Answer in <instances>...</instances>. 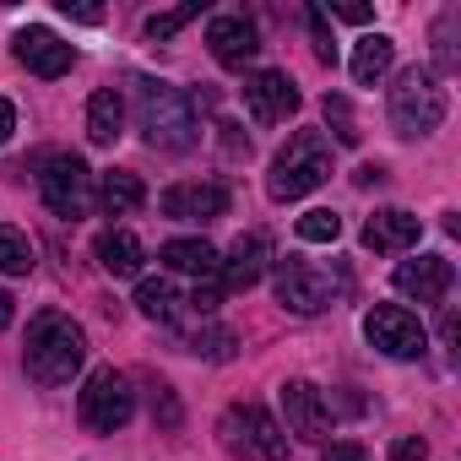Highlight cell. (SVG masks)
<instances>
[{
	"instance_id": "obj_28",
	"label": "cell",
	"mask_w": 461,
	"mask_h": 461,
	"mask_svg": "<svg viewBox=\"0 0 461 461\" xmlns=\"http://www.w3.org/2000/svg\"><path fill=\"white\" fill-rule=\"evenodd\" d=\"M201 17V6H195V0H190V6H174V12H158V17H147V39L152 44H168L185 23H195Z\"/></svg>"
},
{
	"instance_id": "obj_13",
	"label": "cell",
	"mask_w": 461,
	"mask_h": 461,
	"mask_svg": "<svg viewBox=\"0 0 461 461\" xmlns=\"http://www.w3.org/2000/svg\"><path fill=\"white\" fill-rule=\"evenodd\" d=\"M267 261H272L267 234H240L234 250H228V261H217V272H212L217 294H250L267 277Z\"/></svg>"
},
{
	"instance_id": "obj_6",
	"label": "cell",
	"mask_w": 461,
	"mask_h": 461,
	"mask_svg": "<svg viewBox=\"0 0 461 461\" xmlns=\"http://www.w3.org/2000/svg\"><path fill=\"white\" fill-rule=\"evenodd\" d=\"M217 434H222V450L240 461H288V434L261 402H234L222 412Z\"/></svg>"
},
{
	"instance_id": "obj_11",
	"label": "cell",
	"mask_w": 461,
	"mask_h": 461,
	"mask_svg": "<svg viewBox=\"0 0 461 461\" xmlns=\"http://www.w3.org/2000/svg\"><path fill=\"white\" fill-rule=\"evenodd\" d=\"M240 93H245V109L256 125H283L299 114V87L288 71H250Z\"/></svg>"
},
{
	"instance_id": "obj_3",
	"label": "cell",
	"mask_w": 461,
	"mask_h": 461,
	"mask_svg": "<svg viewBox=\"0 0 461 461\" xmlns=\"http://www.w3.org/2000/svg\"><path fill=\"white\" fill-rule=\"evenodd\" d=\"M331 179V141L321 131H294L288 147L272 158L267 174V195L272 201H304L310 190H321Z\"/></svg>"
},
{
	"instance_id": "obj_4",
	"label": "cell",
	"mask_w": 461,
	"mask_h": 461,
	"mask_svg": "<svg viewBox=\"0 0 461 461\" xmlns=\"http://www.w3.org/2000/svg\"><path fill=\"white\" fill-rule=\"evenodd\" d=\"M385 114H391V131H396L402 141L434 136L439 120H445V87H439V77H434L429 66H407V71L396 77L391 98H385Z\"/></svg>"
},
{
	"instance_id": "obj_22",
	"label": "cell",
	"mask_w": 461,
	"mask_h": 461,
	"mask_svg": "<svg viewBox=\"0 0 461 461\" xmlns=\"http://www.w3.org/2000/svg\"><path fill=\"white\" fill-rule=\"evenodd\" d=\"M391 66H396V44H391L385 33H364L358 50H353V82H358V87H375Z\"/></svg>"
},
{
	"instance_id": "obj_9",
	"label": "cell",
	"mask_w": 461,
	"mask_h": 461,
	"mask_svg": "<svg viewBox=\"0 0 461 461\" xmlns=\"http://www.w3.org/2000/svg\"><path fill=\"white\" fill-rule=\"evenodd\" d=\"M364 337H369V348H380L385 358H423V348H429L423 321H418L412 310H402V304H375V310L364 315Z\"/></svg>"
},
{
	"instance_id": "obj_30",
	"label": "cell",
	"mask_w": 461,
	"mask_h": 461,
	"mask_svg": "<svg viewBox=\"0 0 461 461\" xmlns=\"http://www.w3.org/2000/svg\"><path fill=\"white\" fill-rule=\"evenodd\" d=\"M310 33H315V60L321 66H337V39L326 28V6H310Z\"/></svg>"
},
{
	"instance_id": "obj_14",
	"label": "cell",
	"mask_w": 461,
	"mask_h": 461,
	"mask_svg": "<svg viewBox=\"0 0 461 461\" xmlns=\"http://www.w3.org/2000/svg\"><path fill=\"white\" fill-rule=\"evenodd\" d=\"M396 294L412 299V304H445L450 288H456V267L445 256H418V261H402L396 267Z\"/></svg>"
},
{
	"instance_id": "obj_10",
	"label": "cell",
	"mask_w": 461,
	"mask_h": 461,
	"mask_svg": "<svg viewBox=\"0 0 461 461\" xmlns=\"http://www.w3.org/2000/svg\"><path fill=\"white\" fill-rule=\"evenodd\" d=\"M206 50L222 71H245L256 55H261V28L245 17V12H222L206 23Z\"/></svg>"
},
{
	"instance_id": "obj_8",
	"label": "cell",
	"mask_w": 461,
	"mask_h": 461,
	"mask_svg": "<svg viewBox=\"0 0 461 461\" xmlns=\"http://www.w3.org/2000/svg\"><path fill=\"white\" fill-rule=\"evenodd\" d=\"M39 195H44V206H50L55 217H66V222L87 217V201H93V174H87V163H82L77 152H50V158L39 163Z\"/></svg>"
},
{
	"instance_id": "obj_37",
	"label": "cell",
	"mask_w": 461,
	"mask_h": 461,
	"mask_svg": "<svg viewBox=\"0 0 461 461\" xmlns=\"http://www.w3.org/2000/svg\"><path fill=\"white\" fill-rule=\"evenodd\" d=\"M353 179H358V185H364V190H369V185H380V179H385V168H380V163H364V168H358V174H353Z\"/></svg>"
},
{
	"instance_id": "obj_5",
	"label": "cell",
	"mask_w": 461,
	"mask_h": 461,
	"mask_svg": "<svg viewBox=\"0 0 461 461\" xmlns=\"http://www.w3.org/2000/svg\"><path fill=\"white\" fill-rule=\"evenodd\" d=\"M348 288H353V277H348L342 261H331V267L299 261V256L277 261V299H283V310H294V315H321V310H331L337 299H348Z\"/></svg>"
},
{
	"instance_id": "obj_25",
	"label": "cell",
	"mask_w": 461,
	"mask_h": 461,
	"mask_svg": "<svg viewBox=\"0 0 461 461\" xmlns=\"http://www.w3.org/2000/svg\"><path fill=\"white\" fill-rule=\"evenodd\" d=\"M39 261H33V240L23 228H0V272L6 277H28Z\"/></svg>"
},
{
	"instance_id": "obj_29",
	"label": "cell",
	"mask_w": 461,
	"mask_h": 461,
	"mask_svg": "<svg viewBox=\"0 0 461 461\" xmlns=\"http://www.w3.org/2000/svg\"><path fill=\"white\" fill-rule=\"evenodd\" d=\"M326 120H331V131H337L342 147H358V120H353V104L342 93H326Z\"/></svg>"
},
{
	"instance_id": "obj_2",
	"label": "cell",
	"mask_w": 461,
	"mask_h": 461,
	"mask_svg": "<svg viewBox=\"0 0 461 461\" xmlns=\"http://www.w3.org/2000/svg\"><path fill=\"white\" fill-rule=\"evenodd\" d=\"M136 131L152 152H190L201 141V114H195V98L174 82H152L141 77L136 82Z\"/></svg>"
},
{
	"instance_id": "obj_15",
	"label": "cell",
	"mask_w": 461,
	"mask_h": 461,
	"mask_svg": "<svg viewBox=\"0 0 461 461\" xmlns=\"http://www.w3.org/2000/svg\"><path fill=\"white\" fill-rule=\"evenodd\" d=\"M12 50H17V60H23L33 77H44V82L66 77V71L77 66V50H71L60 33H50V28H23V33L12 39Z\"/></svg>"
},
{
	"instance_id": "obj_36",
	"label": "cell",
	"mask_w": 461,
	"mask_h": 461,
	"mask_svg": "<svg viewBox=\"0 0 461 461\" xmlns=\"http://www.w3.org/2000/svg\"><path fill=\"white\" fill-rule=\"evenodd\" d=\"M331 17H342V23H369L375 12H369V6H331Z\"/></svg>"
},
{
	"instance_id": "obj_24",
	"label": "cell",
	"mask_w": 461,
	"mask_h": 461,
	"mask_svg": "<svg viewBox=\"0 0 461 461\" xmlns=\"http://www.w3.org/2000/svg\"><path fill=\"white\" fill-rule=\"evenodd\" d=\"M234 348H240V337L228 331V326H201V331L185 337V353L212 358V364H228V358H234Z\"/></svg>"
},
{
	"instance_id": "obj_27",
	"label": "cell",
	"mask_w": 461,
	"mask_h": 461,
	"mask_svg": "<svg viewBox=\"0 0 461 461\" xmlns=\"http://www.w3.org/2000/svg\"><path fill=\"white\" fill-rule=\"evenodd\" d=\"M456 23H461L456 6L439 12V23H434V60H439V77H456V66H461V55H456Z\"/></svg>"
},
{
	"instance_id": "obj_21",
	"label": "cell",
	"mask_w": 461,
	"mask_h": 461,
	"mask_svg": "<svg viewBox=\"0 0 461 461\" xmlns=\"http://www.w3.org/2000/svg\"><path fill=\"white\" fill-rule=\"evenodd\" d=\"M158 261H163L168 272H185V277H212L222 256H217L206 240H168V245L158 250Z\"/></svg>"
},
{
	"instance_id": "obj_7",
	"label": "cell",
	"mask_w": 461,
	"mask_h": 461,
	"mask_svg": "<svg viewBox=\"0 0 461 461\" xmlns=\"http://www.w3.org/2000/svg\"><path fill=\"white\" fill-rule=\"evenodd\" d=\"M77 418H82L87 434H120V429L136 418V391H131V380H125L114 364L93 369L87 385H82V396H77Z\"/></svg>"
},
{
	"instance_id": "obj_19",
	"label": "cell",
	"mask_w": 461,
	"mask_h": 461,
	"mask_svg": "<svg viewBox=\"0 0 461 461\" xmlns=\"http://www.w3.org/2000/svg\"><path fill=\"white\" fill-rule=\"evenodd\" d=\"M93 250H98V267L109 277H136L141 261H147V250H141V240L131 234V228H109V234H98Z\"/></svg>"
},
{
	"instance_id": "obj_16",
	"label": "cell",
	"mask_w": 461,
	"mask_h": 461,
	"mask_svg": "<svg viewBox=\"0 0 461 461\" xmlns=\"http://www.w3.org/2000/svg\"><path fill=\"white\" fill-rule=\"evenodd\" d=\"M283 418H288V434H299V439H321L326 429H331V407H326V396L310 385V380H283Z\"/></svg>"
},
{
	"instance_id": "obj_17",
	"label": "cell",
	"mask_w": 461,
	"mask_h": 461,
	"mask_svg": "<svg viewBox=\"0 0 461 461\" xmlns=\"http://www.w3.org/2000/svg\"><path fill=\"white\" fill-rule=\"evenodd\" d=\"M418 240H423V217H412V212H402V206H385V212H375V217L364 222V245H369L375 256L418 250Z\"/></svg>"
},
{
	"instance_id": "obj_20",
	"label": "cell",
	"mask_w": 461,
	"mask_h": 461,
	"mask_svg": "<svg viewBox=\"0 0 461 461\" xmlns=\"http://www.w3.org/2000/svg\"><path fill=\"white\" fill-rule=\"evenodd\" d=\"M98 206H104L109 217H131V212H141V206H147V185H141V174H131V168H109V174L98 179Z\"/></svg>"
},
{
	"instance_id": "obj_31",
	"label": "cell",
	"mask_w": 461,
	"mask_h": 461,
	"mask_svg": "<svg viewBox=\"0 0 461 461\" xmlns=\"http://www.w3.org/2000/svg\"><path fill=\"white\" fill-rule=\"evenodd\" d=\"M152 418H158L163 429H179V418H185V412H179V402H174V391H168L163 380L152 385Z\"/></svg>"
},
{
	"instance_id": "obj_33",
	"label": "cell",
	"mask_w": 461,
	"mask_h": 461,
	"mask_svg": "<svg viewBox=\"0 0 461 461\" xmlns=\"http://www.w3.org/2000/svg\"><path fill=\"white\" fill-rule=\"evenodd\" d=\"M321 461H369V450H364L358 439H331V445L321 450Z\"/></svg>"
},
{
	"instance_id": "obj_1",
	"label": "cell",
	"mask_w": 461,
	"mask_h": 461,
	"mask_svg": "<svg viewBox=\"0 0 461 461\" xmlns=\"http://www.w3.org/2000/svg\"><path fill=\"white\" fill-rule=\"evenodd\" d=\"M87 364V331L60 315V310H39L28 321V342H23V369L33 385L44 391H60L77 380V369Z\"/></svg>"
},
{
	"instance_id": "obj_12",
	"label": "cell",
	"mask_w": 461,
	"mask_h": 461,
	"mask_svg": "<svg viewBox=\"0 0 461 461\" xmlns=\"http://www.w3.org/2000/svg\"><path fill=\"white\" fill-rule=\"evenodd\" d=\"M158 206H163V217H174V222L206 228V222H217V217L228 212V190H222L217 179H185V185H168Z\"/></svg>"
},
{
	"instance_id": "obj_34",
	"label": "cell",
	"mask_w": 461,
	"mask_h": 461,
	"mask_svg": "<svg viewBox=\"0 0 461 461\" xmlns=\"http://www.w3.org/2000/svg\"><path fill=\"white\" fill-rule=\"evenodd\" d=\"M60 12H66L71 23H104V12H98V6H71V0H60Z\"/></svg>"
},
{
	"instance_id": "obj_35",
	"label": "cell",
	"mask_w": 461,
	"mask_h": 461,
	"mask_svg": "<svg viewBox=\"0 0 461 461\" xmlns=\"http://www.w3.org/2000/svg\"><path fill=\"white\" fill-rule=\"evenodd\" d=\"M12 131H17V109H12L6 98H0V147L12 141Z\"/></svg>"
},
{
	"instance_id": "obj_38",
	"label": "cell",
	"mask_w": 461,
	"mask_h": 461,
	"mask_svg": "<svg viewBox=\"0 0 461 461\" xmlns=\"http://www.w3.org/2000/svg\"><path fill=\"white\" fill-rule=\"evenodd\" d=\"M12 321H17V304H12V294H6V288H0V331H6Z\"/></svg>"
},
{
	"instance_id": "obj_23",
	"label": "cell",
	"mask_w": 461,
	"mask_h": 461,
	"mask_svg": "<svg viewBox=\"0 0 461 461\" xmlns=\"http://www.w3.org/2000/svg\"><path fill=\"white\" fill-rule=\"evenodd\" d=\"M179 288L168 283V277H141L136 283V310L147 315V321H158V326H174L179 321Z\"/></svg>"
},
{
	"instance_id": "obj_26",
	"label": "cell",
	"mask_w": 461,
	"mask_h": 461,
	"mask_svg": "<svg viewBox=\"0 0 461 461\" xmlns=\"http://www.w3.org/2000/svg\"><path fill=\"white\" fill-rule=\"evenodd\" d=\"M337 234H342V217H337L331 206H310V212L299 217V240H304V245H337Z\"/></svg>"
},
{
	"instance_id": "obj_18",
	"label": "cell",
	"mask_w": 461,
	"mask_h": 461,
	"mask_svg": "<svg viewBox=\"0 0 461 461\" xmlns=\"http://www.w3.org/2000/svg\"><path fill=\"white\" fill-rule=\"evenodd\" d=\"M125 136V98L114 87H98L87 98V141L93 147H114Z\"/></svg>"
},
{
	"instance_id": "obj_32",
	"label": "cell",
	"mask_w": 461,
	"mask_h": 461,
	"mask_svg": "<svg viewBox=\"0 0 461 461\" xmlns=\"http://www.w3.org/2000/svg\"><path fill=\"white\" fill-rule=\"evenodd\" d=\"M391 461H429V439L423 434H402L391 445Z\"/></svg>"
}]
</instances>
